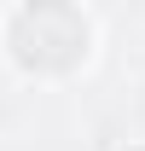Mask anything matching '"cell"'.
Masks as SVG:
<instances>
[{
	"label": "cell",
	"mask_w": 145,
	"mask_h": 151,
	"mask_svg": "<svg viewBox=\"0 0 145 151\" xmlns=\"http://www.w3.org/2000/svg\"><path fill=\"white\" fill-rule=\"evenodd\" d=\"M41 41V52L23 64V70H70L75 58H87L93 23L75 12V6H18L6 18V47L12 52H29Z\"/></svg>",
	"instance_id": "6da1fadb"
},
{
	"label": "cell",
	"mask_w": 145,
	"mask_h": 151,
	"mask_svg": "<svg viewBox=\"0 0 145 151\" xmlns=\"http://www.w3.org/2000/svg\"><path fill=\"white\" fill-rule=\"evenodd\" d=\"M134 151H145V145H134Z\"/></svg>",
	"instance_id": "7a4b0ae2"
}]
</instances>
